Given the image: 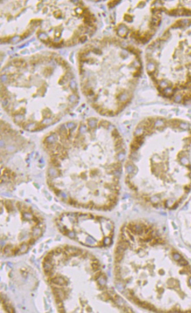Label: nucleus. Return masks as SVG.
Here are the masks:
<instances>
[{
  "instance_id": "obj_4",
  "label": "nucleus",
  "mask_w": 191,
  "mask_h": 313,
  "mask_svg": "<svg viewBox=\"0 0 191 313\" xmlns=\"http://www.w3.org/2000/svg\"><path fill=\"white\" fill-rule=\"evenodd\" d=\"M42 215L25 202L1 199V252L7 257L26 253L43 235Z\"/></svg>"
},
{
  "instance_id": "obj_5",
  "label": "nucleus",
  "mask_w": 191,
  "mask_h": 313,
  "mask_svg": "<svg viewBox=\"0 0 191 313\" xmlns=\"http://www.w3.org/2000/svg\"><path fill=\"white\" fill-rule=\"evenodd\" d=\"M55 224L62 234L87 247H106L113 240L112 221L91 212H63L56 218Z\"/></svg>"
},
{
  "instance_id": "obj_1",
  "label": "nucleus",
  "mask_w": 191,
  "mask_h": 313,
  "mask_svg": "<svg viewBox=\"0 0 191 313\" xmlns=\"http://www.w3.org/2000/svg\"><path fill=\"white\" fill-rule=\"evenodd\" d=\"M42 146L48 161L46 183L58 199L91 210L115 207L126 150L109 122L91 118L63 124L44 137Z\"/></svg>"
},
{
  "instance_id": "obj_2",
  "label": "nucleus",
  "mask_w": 191,
  "mask_h": 313,
  "mask_svg": "<svg viewBox=\"0 0 191 313\" xmlns=\"http://www.w3.org/2000/svg\"><path fill=\"white\" fill-rule=\"evenodd\" d=\"M115 276L129 300L158 312H191V270L151 225L125 224L115 250Z\"/></svg>"
},
{
  "instance_id": "obj_3",
  "label": "nucleus",
  "mask_w": 191,
  "mask_h": 313,
  "mask_svg": "<svg viewBox=\"0 0 191 313\" xmlns=\"http://www.w3.org/2000/svg\"><path fill=\"white\" fill-rule=\"evenodd\" d=\"M42 270L59 312H84L89 297H109L99 261L88 252L71 245L52 249Z\"/></svg>"
}]
</instances>
